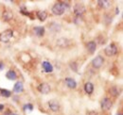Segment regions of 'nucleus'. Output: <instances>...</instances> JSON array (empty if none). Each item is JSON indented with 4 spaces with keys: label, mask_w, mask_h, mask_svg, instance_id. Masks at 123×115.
<instances>
[{
    "label": "nucleus",
    "mask_w": 123,
    "mask_h": 115,
    "mask_svg": "<svg viewBox=\"0 0 123 115\" xmlns=\"http://www.w3.org/2000/svg\"><path fill=\"white\" fill-rule=\"evenodd\" d=\"M69 67H70V69L72 70V71H74V72H78V68H79V65L77 64V62H75V61H71L70 63H69Z\"/></svg>",
    "instance_id": "obj_22"
},
{
    "label": "nucleus",
    "mask_w": 123,
    "mask_h": 115,
    "mask_svg": "<svg viewBox=\"0 0 123 115\" xmlns=\"http://www.w3.org/2000/svg\"><path fill=\"white\" fill-rule=\"evenodd\" d=\"M64 83L69 89H76L77 88V82L75 81V79L71 78V77H66L64 79Z\"/></svg>",
    "instance_id": "obj_10"
},
{
    "label": "nucleus",
    "mask_w": 123,
    "mask_h": 115,
    "mask_svg": "<svg viewBox=\"0 0 123 115\" xmlns=\"http://www.w3.org/2000/svg\"><path fill=\"white\" fill-rule=\"evenodd\" d=\"M24 92V85L21 81H18L14 84V87H13V92L15 93H21Z\"/></svg>",
    "instance_id": "obj_13"
},
{
    "label": "nucleus",
    "mask_w": 123,
    "mask_h": 115,
    "mask_svg": "<svg viewBox=\"0 0 123 115\" xmlns=\"http://www.w3.org/2000/svg\"><path fill=\"white\" fill-rule=\"evenodd\" d=\"M3 109H4V106L0 104V111H1V110H3Z\"/></svg>",
    "instance_id": "obj_27"
},
{
    "label": "nucleus",
    "mask_w": 123,
    "mask_h": 115,
    "mask_svg": "<svg viewBox=\"0 0 123 115\" xmlns=\"http://www.w3.org/2000/svg\"><path fill=\"white\" fill-rule=\"evenodd\" d=\"M112 106H113L112 101H111V99L107 98V97L103 98L100 102V108H101L102 110H109L112 108Z\"/></svg>",
    "instance_id": "obj_9"
},
{
    "label": "nucleus",
    "mask_w": 123,
    "mask_h": 115,
    "mask_svg": "<svg viewBox=\"0 0 123 115\" xmlns=\"http://www.w3.org/2000/svg\"><path fill=\"white\" fill-rule=\"evenodd\" d=\"M48 107H49L50 110H52L53 112H57L61 109V105H60L59 101L55 100V99L48 101Z\"/></svg>",
    "instance_id": "obj_6"
},
{
    "label": "nucleus",
    "mask_w": 123,
    "mask_h": 115,
    "mask_svg": "<svg viewBox=\"0 0 123 115\" xmlns=\"http://www.w3.org/2000/svg\"><path fill=\"white\" fill-rule=\"evenodd\" d=\"M91 63H92V66L95 69H99L102 67V65L104 63V58L101 56H97L95 58H93Z\"/></svg>",
    "instance_id": "obj_4"
},
{
    "label": "nucleus",
    "mask_w": 123,
    "mask_h": 115,
    "mask_svg": "<svg viewBox=\"0 0 123 115\" xmlns=\"http://www.w3.org/2000/svg\"><path fill=\"white\" fill-rule=\"evenodd\" d=\"M33 31H34V33H35L36 36H38V37H43V36L45 35L46 29H45L44 27H35V28L33 29Z\"/></svg>",
    "instance_id": "obj_14"
},
{
    "label": "nucleus",
    "mask_w": 123,
    "mask_h": 115,
    "mask_svg": "<svg viewBox=\"0 0 123 115\" xmlns=\"http://www.w3.org/2000/svg\"><path fill=\"white\" fill-rule=\"evenodd\" d=\"M86 115H98V113H97L95 110H90V111L87 112V114Z\"/></svg>",
    "instance_id": "obj_25"
},
{
    "label": "nucleus",
    "mask_w": 123,
    "mask_h": 115,
    "mask_svg": "<svg viewBox=\"0 0 123 115\" xmlns=\"http://www.w3.org/2000/svg\"><path fill=\"white\" fill-rule=\"evenodd\" d=\"M26 109H30V111H31V110L33 109V106H32L31 104H28V105H26V106L24 107V110H25Z\"/></svg>",
    "instance_id": "obj_24"
},
{
    "label": "nucleus",
    "mask_w": 123,
    "mask_h": 115,
    "mask_svg": "<svg viewBox=\"0 0 123 115\" xmlns=\"http://www.w3.org/2000/svg\"><path fill=\"white\" fill-rule=\"evenodd\" d=\"M117 115H121V114H120V113H119V114H117Z\"/></svg>",
    "instance_id": "obj_29"
},
{
    "label": "nucleus",
    "mask_w": 123,
    "mask_h": 115,
    "mask_svg": "<svg viewBox=\"0 0 123 115\" xmlns=\"http://www.w3.org/2000/svg\"><path fill=\"white\" fill-rule=\"evenodd\" d=\"M2 17H3L4 21L9 22V21L12 20V18H13V13H12L11 11H5V12H3V14H2Z\"/></svg>",
    "instance_id": "obj_15"
},
{
    "label": "nucleus",
    "mask_w": 123,
    "mask_h": 115,
    "mask_svg": "<svg viewBox=\"0 0 123 115\" xmlns=\"http://www.w3.org/2000/svg\"><path fill=\"white\" fill-rule=\"evenodd\" d=\"M37 90H38L41 93H43V94H48V93L51 92V87H50L49 84L44 82V83H41L39 86L37 87Z\"/></svg>",
    "instance_id": "obj_7"
},
{
    "label": "nucleus",
    "mask_w": 123,
    "mask_h": 115,
    "mask_svg": "<svg viewBox=\"0 0 123 115\" xmlns=\"http://www.w3.org/2000/svg\"><path fill=\"white\" fill-rule=\"evenodd\" d=\"M98 6L100 7V8H103V9H107L110 7V5H111V2L110 1H107V0H99V1H98Z\"/></svg>",
    "instance_id": "obj_20"
},
{
    "label": "nucleus",
    "mask_w": 123,
    "mask_h": 115,
    "mask_svg": "<svg viewBox=\"0 0 123 115\" xmlns=\"http://www.w3.org/2000/svg\"><path fill=\"white\" fill-rule=\"evenodd\" d=\"M9 115H17V114H15V113H11V114H9Z\"/></svg>",
    "instance_id": "obj_28"
},
{
    "label": "nucleus",
    "mask_w": 123,
    "mask_h": 115,
    "mask_svg": "<svg viewBox=\"0 0 123 115\" xmlns=\"http://www.w3.org/2000/svg\"><path fill=\"white\" fill-rule=\"evenodd\" d=\"M86 49L88 50V52L90 54H94L96 49H97V43L94 41H90L86 43Z\"/></svg>",
    "instance_id": "obj_11"
},
{
    "label": "nucleus",
    "mask_w": 123,
    "mask_h": 115,
    "mask_svg": "<svg viewBox=\"0 0 123 115\" xmlns=\"http://www.w3.org/2000/svg\"><path fill=\"white\" fill-rule=\"evenodd\" d=\"M118 49H117V46L115 44V43H111L109 44L107 47L104 49V53L107 57H113L115 56L117 53Z\"/></svg>",
    "instance_id": "obj_3"
},
{
    "label": "nucleus",
    "mask_w": 123,
    "mask_h": 115,
    "mask_svg": "<svg viewBox=\"0 0 123 115\" xmlns=\"http://www.w3.org/2000/svg\"><path fill=\"white\" fill-rule=\"evenodd\" d=\"M84 91L87 94H92L94 92V85L91 82H86L84 84Z\"/></svg>",
    "instance_id": "obj_17"
},
{
    "label": "nucleus",
    "mask_w": 123,
    "mask_h": 115,
    "mask_svg": "<svg viewBox=\"0 0 123 115\" xmlns=\"http://www.w3.org/2000/svg\"><path fill=\"white\" fill-rule=\"evenodd\" d=\"M36 16L41 22H44L47 18V13H46V11H39V12H36Z\"/></svg>",
    "instance_id": "obj_16"
},
{
    "label": "nucleus",
    "mask_w": 123,
    "mask_h": 115,
    "mask_svg": "<svg viewBox=\"0 0 123 115\" xmlns=\"http://www.w3.org/2000/svg\"><path fill=\"white\" fill-rule=\"evenodd\" d=\"M42 67H43V70L44 72L46 73H52L53 72V66L50 62L48 61H43L42 62Z\"/></svg>",
    "instance_id": "obj_12"
},
{
    "label": "nucleus",
    "mask_w": 123,
    "mask_h": 115,
    "mask_svg": "<svg viewBox=\"0 0 123 115\" xmlns=\"http://www.w3.org/2000/svg\"><path fill=\"white\" fill-rule=\"evenodd\" d=\"M0 94L4 97H10L12 95V92L8 90H5V89H0Z\"/></svg>",
    "instance_id": "obj_21"
},
{
    "label": "nucleus",
    "mask_w": 123,
    "mask_h": 115,
    "mask_svg": "<svg viewBox=\"0 0 123 115\" xmlns=\"http://www.w3.org/2000/svg\"><path fill=\"white\" fill-rule=\"evenodd\" d=\"M6 77L9 79V80H15L17 78V75L13 70H10L6 73Z\"/></svg>",
    "instance_id": "obj_18"
},
{
    "label": "nucleus",
    "mask_w": 123,
    "mask_h": 115,
    "mask_svg": "<svg viewBox=\"0 0 123 115\" xmlns=\"http://www.w3.org/2000/svg\"><path fill=\"white\" fill-rule=\"evenodd\" d=\"M3 69H4V64H3V63L0 61V71H2Z\"/></svg>",
    "instance_id": "obj_26"
},
{
    "label": "nucleus",
    "mask_w": 123,
    "mask_h": 115,
    "mask_svg": "<svg viewBox=\"0 0 123 115\" xmlns=\"http://www.w3.org/2000/svg\"><path fill=\"white\" fill-rule=\"evenodd\" d=\"M85 12H86V9L82 4H79L78 3L74 6V13H75L76 16L80 17L82 14H84Z\"/></svg>",
    "instance_id": "obj_8"
},
{
    "label": "nucleus",
    "mask_w": 123,
    "mask_h": 115,
    "mask_svg": "<svg viewBox=\"0 0 123 115\" xmlns=\"http://www.w3.org/2000/svg\"><path fill=\"white\" fill-rule=\"evenodd\" d=\"M66 4L64 2H57L53 5L52 7V12L54 15H57V16H60L62 15L63 12H65V9H66Z\"/></svg>",
    "instance_id": "obj_1"
},
{
    "label": "nucleus",
    "mask_w": 123,
    "mask_h": 115,
    "mask_svg": "<svg viewBox=\"0 0 123 115\" xmlns=\"http://www.w3.org/2000/svg\"><path fill=\"white\" fill-rule=\"evenodd\" d=\"M110 92H111L114 96H117L118 93H119V91H118V89H117V87H113V88L110 89Z\"/></svg>",
    "instance_id": "obj_23"
},
{
    "label": "nucleus",
    "mask_w": 123,
    "mask_h": 115,
    "mask_svg": "<svg viewBox=\"0 0 123 115\" xmlns=\"http://www.w3.org/2000/svg\"><path fill=\"white\" fill-rule=\"evenodd\" d=\"M49 29L53 32H59L61 30V26L57 23H51L49 25Z\"/></svg>",
    "instance_id": "obj_19"
},
{
    "label": "nucleus",
    "mask_w": 123,
    "mask_h": 115,
    "mask_svg": "<svg viewBox=\"0 0 123 115\" xmlns=\"http://www.w3.org/2000/svg\"><path fill=\"white\" fill-rule=\"evenodd\" d=\"M71 43H72V41L69 40V39H67V38H60V39H58L56 41V44L59 47H61V48H66V47H68L71 44Z\"/></svg>",
    "instance_id": "obj_5"
},
{
    "label": "nucleus",
    "mask_w": 123,
    "mask_h": 115,
    "mask_svg": "<svg viewBox=\"0 0 123 115\" xmlns=\"http://www.w3.org/2000/svg\"><path fill=\"white\" fill-rule=\"evenodd\" d=\"M13 36V31L12 29H6L5 31L0 33V42L3 43H7L11 41Z\"/></svg>",
    "instance_id": "obj_2"
}]
</instances>
